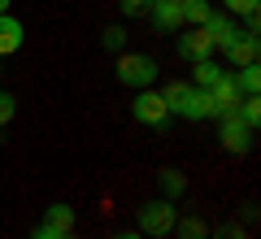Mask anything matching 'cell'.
<instances>
[{
  "mask_svg": "<svg viewBox=\"0 0 261 239\" xmlns=\"http://www.w3.org/2000/svg\"><path fill=\"white\" fill-rule=\"evenodd\" d=\"M100 44L109 48V52H126V26H122V22L105 26V31H100Z\"/></svg>",
  "mask_w": 261,
  "mask_h": 239,
  "instance_id": "cell-18",
  "label": "cell"
},
{
  "mask_svg": "<svg viewBox=\"0 0 261 239\" xmlns=\"http://www.w3.org/2000/svg\"><path fill=\"white\" fill-rule=\"evenodd\" d=\"M174 239H209V222L196 218V213H187V218L174 222V230H170Z\"/></svg>",
  "mask_w": 261,
  "mask_h": 239,
  "instance_id": "cell-13",
  "label": "cell"
},
{
  "mask_svg": "<svg viewBox=\"0 0 261 239\" xmlns=\"http://www.w3.org/2000/svg\"><path fill=\"white\" fill-rule=\"evenodd\" d=\"M178 5H183V0H178Z\"/></svg>",
  "mask_w": 261,
  "mask_h": 239,
  "instance_id": "cell-27",
  "label": "cell"
},
{
  "mask_svg": "<svg viewBox=\"0 0 261 239\" xmlns=\"http://www.w3.org/2000/svg\"><path fill=\"white\" fill-rule=\"evenodd\" d=\"M13 118H18V100H13V92H0V126H9Z\"/></svg>",
  "mask_w": 261,
  "mask_h": 239,
  "instance_id": "cell-21",
  "label": "cell"
},
{
  "mask_svg": "<svg viewBox=\"0 0 261 239\" xmlns=\"http://www.w3.org/2000/svg\"><path fill=\"white\" fill-rule=\"evenodd\" d=\"M130 118L144 122V126H152V130H166L170 126V109H166V100H161V92H152V87H140V92H135V100H130Z\"/></svg>",
  "mask_w": 261,
  "mask_h": 239,
  "instance_id": "cell-4",
  "label": "cell"
},
{
  "mask_svg": "<svg viewBox=\"0 0 261 239\" xmlns=\"http://www.w3.org/2000/svg\"><path fill=\"white\" fill-rule=\"evenodd\" d=\"M209 239H248V230H244L240 222H222V226L209 230Z\"/></svg>",
  "mask_w": 261,
  "mask_h": 239,
  "instance_id": "cell-20",
  "label": "cell"
},
{
  "mask_svg": "<svg viewBox=\"0 0 261 239\" xmlns=\"http://www.w3.org/2000/svg\"><path fill=\"white\" fill-rule=\"evenodd\" d=\"M118 5H122V18H144L152 0H118Z\"/></svg>",
  "mask_w": 261,
  "mask_h": 239,
  "instance_id": "cell-22",
  "label": "cell"
},
{
  "mask_svg": "<svg viewBox=\"0 0 261 239\" xmlns=\"http://www.w3.org/2000/svg\"><path fill=\"white\" fill-rule=\"evenodd\" d=\"M222 52H226V61L240 70V65H252L261 57V39H257V31H235L231 39L222 44Z\"/></svg>",
  "mask_w": 261,
  "mask_h": 239,
  "instance_id": "cell-5",
  "label": "cell"
},
{
  "mask_svg": "<svg viewBox=\"0 0 261 239\" xmlns=\"http://www.w3.org/2000/svg\"><path fill=\"white\" fill-rule=\"evenodd\" d=\"M222 65L214 61V57H205V61H192V87H200V92H209V87L218 83V78H222Z\"/></svg>",
  "mask_w": 261,
  "mask_h": 239,
  "instance_id": "cell-11",
  "label": "cell"
},
{
  "mask_svg": "<svg viewBox=\"0 0 261 239\" xmlns=\"http://www.w3.org/2000/svg\"><path fill=\"white\" fill-rule=\"evenodd\" d=\"M31 239H79V235H74V230H53V226H39Z\"/></svg>",
  "mask_w": 261,
  "mask_h": 239,
  "instance_id": "cell-24",
  "label": "cell"
},
{
  "mask_svg": "<svg viewBox=\"0 0 261 239\" xmlns=\"http://www.w3.org/2000/svg\"><path fill=\"white\" fill-rule=\"evenodd\" d=\"M0 13H9V0H0Z\"/></svg>",
  "mask_w": 261,
  "mask_h": 239,
  "instance_id": "cell-26",
  "label": "cell"
},
{
  "mask_svg": "<svg viewBox=\"0 0 261 239\" xmlns=\"http://www.w3.org/2000/svg\"><path fill=\"white\" fill-rule=\"evenodd\" d=\"M240 100H244V92L235 87V74L226 70L222 78L209 87V104H214V118H222V113H235V109H240Z\"/></svg>",
  "mask_w": 261,
  "mask_h": 239,
  "instance_id": "cell-7",
  "label": "cell"
},
{
  "mask_svg": "<svg viewBox=\"0 0 261 239\" xmlns=\"http://www.w3.org/2000/svg\"><path fill=\"white\" fill-rule=\"evenodd\" d=\"M218 48L209 44L205 26H183V35H178V57L183 61H205V57H214Z\"/></svg>",
  "mask_w": 261,
  "mask_h": 239,
  "instance_id": "cell-8",
  "label": "cell"
},
{
  "mask_svg": "<svg viewBox=\"0 0 261 239\" xmlns=\"http://www.w3.org/2000/svg\"><path fill=\"white\" fill-rule=\"evenodd\" d=\"M44 226H53V230H74V204H65V200L48 204V213H44Z\"/></svg>",
  "mask_w": 261,
  "mask_h": 239,
  "instance_id": "cell-14",
  "label": "cell"
},
{
  "mask_svg": "<svg viewBox=\"0 0 261 239\" xmlns=\"http://www.w3.org/2000/svg\"><path fill=\"white\" fill-rule=\"evenodd\" d=\"M157 183H161V196H166V200H178V196L187 192V178L178 174V170H161Z\"/></svg>",
  "mask_w": 261,
  "mask_h": 239,
  "instance_id": "cell-16",
  "label": "cell"
},
{
  "mask_svg": "<svg viewBox=\"0 0 261 239\" xmlns=\"http://www.w3.org/2000/svg\"><path fill=\"white\" fill-rule=\"evenodd\" d=\"M235 113H240V118L248 122L252 130H257V122H261V100H257V96H244V100H240V109H235Z\"/></svg>",
  "mask_w": 261,
  "mask_h": 239,
  "instance_id": "cell-19",
  "label": "cell"
},
{
  "mask_svg": "<svg viewBox=\"0 0 261 239\" xmlns=\"http://www.w3.org/2000/svg\"><path fill=\"white\" fill-rule=\"evenodd\" d=\"M161 100H166L170 118H187V122H205V118H214L209 92L192 87V78H170V83L161 87Z\"/></svg>",
  "mask_w": 261,
  "mask_h": 239,
  "instance_id": "cell-1",
  "label": "cell"
},
{
  "mask_svg": "<svg viewBox=\"0 0 261 239\" xmlns=\"http://www.w3.org/2000/svg\"><path fill=\"white\" fill-rule=\"evenodd\" d=\"M222 5H226V13H231V18H244V13L257 9V0H222Z\"/></svg>",
  "mask_w": 261,
  "mask_h": 239,
  "instance_id": "cell-23",
  "label": "cell"
},
{
  "mask_svg": "<svg viewBox=\"0 0 261 239\" xmlns=\"http://www.w3.org/2000/svg\"><path fill=\"white\" fill-rule=\"evenodd\" d=\"M157 57L148 52H118V65H113V78H118L122 87H130V92H140V87H152L157 83Z\"/></svg>",
  "mask_w": 261,
  "mask_h": 239,
  "instance_id": "cell-2",
  "label": "cell"
},
{
  "mask_svg": "<svg viewBox=\"0 0 261 239\" xmlns=\"http://www.w3.org/2000/svg\"><path fill=\"white\" fill-rule=\"evenodd\" d=\"M27 39V26H22L13 13H0V57H13Z\"/></svg>",
  "mask_w": 261,
  "mask_h": 239,
  "instance_id": "cell-10",
  "label": "cell"
},
{
  "mask_svg": "<svg viewBox=\"0 0 261 239\" xmlns=\"http://www.w3.org/2000/svg\"><path fill=\"white\" fill-rule=\"evenodd\" d=\"M113 239H144L140 230H122V235H113Z\"/></svg>",
  "mask_w": 261,
  "mask_h": 239,
  "instance_id": "cell-25",
  "label": "cell"
},
{
  "mask_svg": "<svg viewBox=\"0 0 261 239\" xmlns=\"http://www.w3.org/2000/svg\"><path fill=\"white\" fill-rule=\"evenodd\" d=\"M205 35H209V44H214V48H222L226 39L235 35V18H231V13H209V22H205Z\"/></svg>",
  "mask_w": 261,
  "mask_h": 239,
  "instance_id": "cell-12",
  "label": "cell"
},
{
  "mask_svg": "<svg viewBox=\"0 0 261 239\" xmlns=\"http://www.w3.org/2000/svg\"><path fill=\"white\" fill-rule=\"evenodd\" d=\"M174 222H178V209H174V200H148V204H140V235L144 239H166L170 230H174Z\"/></svg>",
  "mask_w": 261,
  "mask_h": 239,
  "instance_id": "cell-3",
  "label": "cell"
},
{
  "mask_svg": "<svg viewBox=\"0 0 261 239\" xmlns=\"http://www.w3.org/2000/svg\"><path fill=\"white\" fill-rule=\"evenodd\" d=\"M218 122H222L218 139H222V148H226V152H248V148H252V126L240 118V113H222Z\"/></svg>",
  "mask_w": 261,
  "mask_h": 239,
  "instance_id": "cell-6",
  "label": "cell"
},
{
  "mask_svg": "<svg viewBox=\"0 0 261 239\" xmlns=\"http://www.w3.org/2000/svg\"><path fill=\"white\" fill-rule=\"evenodd\" d=\"M148 18H152L157 31H183V9H178V0H152Z\"/></svg>",
  "mask_w": 261,
  "mask_h": 239,
  "instance_id": "cell-9",
  "label": "cell"
},
{
  "mask_svg": "<svg viewBox=\"0 0 261 239\" xmlns=\"http://www.w3.org/2000/svg\"><path fill=\"white\" fill-rule=\"evenodd\" d=\"M235 87H240L244 96H257V87H261V65L252 61V65H240V74H235Z\"/></svg>",
  "mask_w": 261,
  "mask_h": 239,
  "instance_id": "cell-17",
  "label": "cell"
},
{
  "mask_svg": "<svg viewBox=\"0 0 261 239\" xmlns=\"http://www.w3.org/2000/svg\"><path fill=\"white\" fill-rule=\"evenodd\" d=\"M178 9H183V26H205L209 13H214V5H209V0H183Z\"/></svg>",
  "mask_w": 261,
  "mask_h": 239,
  "instance_id": "cell-15",
  "label": "cell"
}]
</instances>
